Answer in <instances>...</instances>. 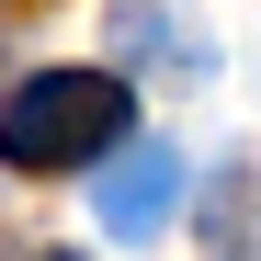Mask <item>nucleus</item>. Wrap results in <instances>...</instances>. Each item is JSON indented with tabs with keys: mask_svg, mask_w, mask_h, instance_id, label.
I'll return each mask as SVG.
<instances>
[{
	"mask_svg": "<svg viewBox=\"0 0 261 261\" xmlns=\"http://www.w3.org/2000/svg\"><path fill=\"white\" fill-rule=\"evenodd\" d=\"M125 148V80L114 68H46L0 102V159L12 170H80Z\"/></svg>",
	"mask_w": 261,
	"mask_h": 261,
	"instance_id": "f257e3e1",
	"label": "nucleus"
},
{
	"mask_svg": "<svg viewBox=\"0 0 261 261\" xmlns=\"http://www.w3.org/2000/svg\"><path fill=\"white\" fill-rule=\"evenodd\" d=\"M91 216L114 239H159L170 216H182V148L170 137H125L102 159V182H91Z\"/></svg>",
	"mask_w": 261,
	"mask_h": 261,
	"instance_id": "f03ea898",
	"label": "nucleus"
},
{
	"mask_svg": "<svg viewBox=\"0 0 261 261\" xmlns=\"http://www.w3.org/2000/svg\"><path fill=\"white\" fill-rule=\"evenodd\" d=\"M114 46H125V57H182V68H204V57H216L204 34H193L182 0H114Z\"/></svg>",
	"mask_w": 261,
	"mask_h": 261,
	"instance_id": "7ed1b4c3",
	"label": "nucleus"
}]
</instances>
